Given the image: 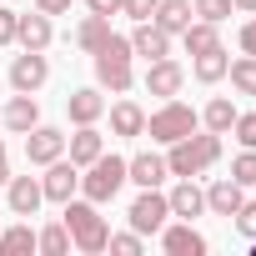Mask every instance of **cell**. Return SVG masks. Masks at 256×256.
I'll return each mask as SVG.
<instances>
[{"label":"cell","instance_id":"ba28073f","mask_svg":"<svg viewBox=\"0 0 256 256\" xmlns=\"http://www.w3.org/2000/svg\"><path fill=\"white\" fill-rule=\"evenodd\" d=\"M46 80H50V60H46V50H20V56L10 60V86H16V90L36 96Z\"/></svg>","mask_w":256,"mask_h":256},{"label":"cell","instance_id":"d4e9b609","mask_svg":"<svg viewBox=\"0 0 256 256\" xmlns=\"http://www.w3.org/2000/svg\"><path fill=\"white\" fill-rule=\"evenodd\" d=\"M106 40H110V16H86V20L76 26V46H80L86 56H96Z\"/></svg>","mask_w":256,"mask_h":256},{"label":"cell","instance_id":"603a6c76","mask_svg":"<svg viewBox=\"0 0 256 256\" xmlns=\"http://www.w3.org/2000/svg\"><path fill=\"white\" fill-rule=\"evenodd\" d=\"M236 100L231 96H211L206 100V110H201V126H206V131H216V136H231V126H236Z\"/></svg>","mask_w":256,"mask_h":256},{"label":"cell","instance_id":"7c38bea8","mask_svg":"<svg viewBox=\"0 0 256 256\" xmlns=\"http://www.w3.org/2000/svg\"><path fill=\"white\" fill-rule=\"evenodd\" d=\"M161 251L166 256H206V236L191 221H166L161 226Z\"/></svg>","mask_w":256,"mask_h":256},{"label":"cell","instance_id":"7402d4cb","mask_svg":"<svg viewBox=\"0 0 256 256\" xmlns=\"http://www.w3.org/2000/svg\"><path fill=\"white\" fill-rule=\"evenodd\" d=\"M191 0H156V10H151V20L166 30V36H181L186 26H191Z\"/></svg>","mask_w":256,"mask_h":256},{"label":"cell","instance_id":"4316f807","mask_svg":"<svg viewBox=\"0 0 256 256\" xmlns=\"http://www.w3.org/2000/svg\"><path fill=\"white\" fill-rule=\"evenodd\" d=\"M181 46H186V56H201V50L221 46V36H216V26H211V20H191V26L181 30Z\"/></svg>","mask_w":256,"mask_h":256},{"label":"cell","instance_id":"8992f818","mask_svg":"<svg viewBox=\"0 0 256 256\" xmlns=\"http://www.w3.org/2000/svg\"><path fill=\"white\" fill-rule=\"evenodd\" d=\"M126 221H131V231H141V236H156V231L171 221V201L161 196V186H146V191L131 201V216H126Z\"/></svg>","mask_w":256,"mask_h":256},{"label":"cell","instance_id":"ab89813d","mask_svg":"<svg viewBox=\"0 0 256 256\" xmlns=\"http://www.w3.org/2000/svg\"><path fill=\"white\" fill-rule=\"evenodd\" d=\"M10 181V151H6V141H0V186Z\"/></svg>","mask_w":256,"mask_h":256},{"label":"cell","instance_id":"74e56055","mask_svg":"<svg viewBox=\"0 0 256 256\" xmlns=\"http://www.w3.org/2000/svg\"><path fill=\"white\" fill-rule=\"evenodd\" d=\"M90 16H120V0H86Z\"/></svg>","mask_w":256,"mask_h":256},{"label":"cell","instance_id":"44dd1931","mask_svg":"<svg viewBox=\"0 0 256 256\" xmlns=\"http://www.w3.org/2000/svg\"><path fill=\"white\" fill-rule=\"evenodd\" d=\"M100 151H106V136L96 131V126H76V136H66V156L76 166H90Z\"/></svg>","mask_w":256,"mask_h":256},{"label":"cell","instance_id":"e575fe53","mask_svg":"<svg viewBox=\"0 0 256 256\" xmlns=\"http://www.w3.org/2000/svg\"><path fill=\"white\" fill-rule=\"evenodd\" d=\"M156 10V0H120V16H131V20H151Z\"/></svg>","mask_w":256,"mask_h":256},{"label":"cell","instance_id":"5bb4252c","mask_svg":"<svg viewBox=\"0 0 256 256\" xmlns=\"http://www.w3.org/2000/svg\"><path fill=\"white\" fill-rule=\"evenodd\" d=\"M131 40V50L141 56V60H161V56H171V36L156 26V20H136V30L126 36Z\"/></svg>","mask_w":256,"mask_h":256},{"label":"cell","instance_id":"836d02e7","mask_svg":"<svg viewBox=\"0 0 256 256\" xmlns=\"http://www.w3.org/2000/svg\"><path fill=\"white\" fill-rule=\"evenodd\" d=\"M236 231H241L246 241H256V201H241V206H236Z\"/></svg>","mask_w":256,"mask_h":256},{"label":"cell","instance_id":"52a82bcc","mask_svg":"<svg viewBox=\"0 0 256 256\" xmlns=\"http://www.w3.org/2000/svg\"><path fill=\"white\" fill-rule=\"evenodd\" d=\"M40 191H46V201H70L76 191H80V166L70 161V156H56L50 166H46V176H40Z\"/></svg>","mask_w":256,"mask_h":256},{"label":"cell","instance_id":"9c48e42d","mask_svg":"<svg viewBox=\"0 0 256 256\" xmlns=\"http://www.w3.org/2000/svg\"><path fill=\"white\" fill-rule=\"evenodd\" d=\"M141 86H146L151 96L171 100V96H181V86H186V70H181L171 56H161V60H146V76H141Z\"/></svg>","mask_w":256,"mask_h":256},{"label":"cell","instance_id":"f546056e","mask_svg":"<svg viewBox=\"0 0 256 256\" xmlns=\"http://www.w3.org/2000/svg\"><path fill=\"white\" fill-rule=\"evenodd\" d=\"M231 181L236 186H256V151L251 146H241V156L231 161Z\"/></svg>","mask_w":256,"mask_h":256},{"label":"cell","instance_id":"3957f363","mask_svg":"<svg viewBox=\"0 0 256 256\" xmlns=\"http://www.w3.org/2000/svg\"><path fill=\"white\" fill-rule=\"evenodd\" d=\"M131 60H136L131 40L110 30V40L90 56V66H96V86H100V90H110V96H126V90L136 86V66H131Z\"/></svg>","mask_w":256,"mask_h":256},{"label":"cell","instance_id":"8d00e7d4","mask_svg":"<svg viewBox=\"0 0 256 256\" xmlns=\"http://www.w3.org/2000/svg\"><path fill=\"white\" fill-rule=\"evenodd\" d=\"M236 40H241V56H256V16L241 26V36H236Z\"/></svg>","mask_w":256,"mask_h":256},{"label":"cell","instance_id":"d6a6232c","mask_svg":"<svg viewBox=\"0 0 256 256\" xmlns=\"http://www.w3.org/2000/svg\"><path fill=\"white\" fill-rule=\"evenodd\" d=\"M231 131H236V141H241V146H251V151H256V110H241Z\"/></svg>","mask_w":256,"mask_h":256},{"label":"cell","instance_id":"60d3db41","mask_svg":"<svg viewBox=\"0 0 256 256\" xmlns=\"http://www.w3.org/2000/svg\"><path fill=\"white\" fill-rule=\"evenodd\" d=\"M231 6H236L241 16H256V0H231Z\"/></svg>","mask_w":256,"mask_h":256},{"label":"cell","instance_id":"2e32d148","mask_svg":"<svg viewBox=\"0 0 256 256\" xmlns=\"http://www.w3.org/2000/svg\"><path fill=\"white\" fill-rule=\"evenodd\" d=\"M106 116H110V136H120V141L146 136V110L136 100H116V106H106Z\"/></svg>","mask_w":256,"mask_h":256},{"label":"cell","instance_id":"484cf974","mask_svg":"<svg viewBox=\"0 0 256 256\" xmlns=\"http://www.w3.org/2000/svg\"><path fill=\"white\" fill-rule=\"evenodd\" d=\"M30 251H36V231H30V221L0 226V256H30Z\"/></svg>","mask_w":256,"mask_h":256},{"label":"cell","instance_id":"cb8c5ba5","mask_svg":"<svg viewBox=\"0 0 256 256\" xmlns=\"http://www.w3.org/2000/svg\"><path fill=\"white\" fill-rule=\"evenodd\" d=\"M226 66H231V56H226L221 46H211V50L191 56V76H196L201 86H216V80H226Z\"/></svg>","mask_w":256,"mask_h":256},{"label":"cell","instance_id":"9a60e30c","mask_svg":"<svg viewBox=\"0 0 256 256\" xmlns=\"http://www.w3.org/2000/svg\"><path fill=\"white\" fill-rule=\"evenodd\" d=\"M166 201H171V216H181V221H191V216L206 211V191L196 186V176H176V186L166 191Z\"/></svg>","mask_w":256,"mask_h":256},{"label":"cell","instance_id":"e0dca14e","mask_svg":"<svg viewBox=\"0 0 256 256\" xmlns=\"http://www.w3.org/2000/svg\"><path fill=\"white\" fill-rule=\"evenodd\" d=\"M66 116H70L76 126H96V120L106 116V96H100L96 86H80V90L66 96Z\"/></svg>","mask_w":256,"mask_h":256},{"label":"cell","instance_id":"d590c367","mask_svg":"<svg viewBox=\"0 0 256 256\" xmlns=\"http://www.w3.org/2000/svg\"><path fill=\"white\" fill-rule=\"evenodd\" d=\"M16 16H20V10L0 6V46H16Z\"/></svg>","mask_w":256,"mask_h":256},{"label":"cell","instance_id":"f35d334b","mask_svg":"<svg viewBox=\"0 0 256 256\" xmlns=\"http://www.w3.org/2000/svg\"><path fill=\"white\" fill-rule=\"evenodd\" d=\"M36 10H46V16H66L70 0H36Z\"/></svg>","mask_w":256,"mask_h":256},{"label":"cell","instance_id":"ac0fdd59","mask_svg":"<svg viewBox=\"0 0 256 256\" xmlns=\"http://www.w3.org/2000/svg\"><path fill=\"white\" fill-rule=\"evenodd\" d=\"M0 116H6V131L26 136L30 126H40V100H36V96H26V90H16V96L6 100V110H0Z\"/></svg>","mask_w":256,"mask_h":256},{"label":"cell","instance_id":"30bf717a","mask_svg":"<svg viewBox=\"0 0 256 256\" xmlns=\"http://www.w3.org/2000/svg\"><path fill=\"white\" fill-rule=\"evenodd\" d=\"M56 156H66V131H56V126H30L26 131V161L30 166H50Z\"/></svg>","mask_w":256,"mask_h":256},{"label":"cell","instance_id":"1f68e13d","mask_svg":"<svg viewBox=\"0 0 256 256\" xmlns=\"http://www.w3.org/2000/svg\"><path fill=\"white\" fill-rule=\"evenodd\" d=\"M141 231H120V236H110L106 241V251H116V256H141Z\"/></svg>","mask_w":256,"mask_h":256},{"label":"cell","instance_id":"83f0119b","mask_svg":"<svg viewBox=\"0 0 256 256\" xmlns=\"http://www.w3.org/2000/svg\"><path fill=\"white\" fill-rule=\"evenodd\" d=\"M36 251H40V256H66V251H70V231H66V221H50L46 231H36Z\"/></svg>","mask_w":256,"mask_h":256},{"label":"cell","instance_id":"6da1fadb","mask_svg":"<svg viewBox=\"0 0 256 256\" xmlns=\"http://www.w3.org/2000/svg\"><path fill=\"white\" fill-rule=\"evenodd\" d=\"M60 221H66V231H70V246H76V251H86V256L106 251L110 226H106V216H100V206H96V201H86V196L60 201Z\"/></svg>","mask_w":256,"mask_h":256},{"label":"cell","instance_id":"f1b7e54d","mask_svg":"<svg viewBox=\"0 0 256 256\" xmlns=\"http://www.w3.org/2000/svg\"><path fill=\"white\" fill-rule=\"evenodd\" d=\"M226 76H231V86H236L241 96H256V56H236V60L226 66Z\"/></svg>","mask_w":256,"mask_h":256},{"label":"cell","instance_id":"4fadbf2b","mask_svg":"<svg viewBox=\"0 0 256 256\" xmlns=\"http://www.w3.org/2000/svg\"><path fill=\"white\" fill-rule=\"evenodd\" d=\"M40 201H46L40 176H10V181H6V206H10V216H36Z\"/></svg>","mask_w":256,"mask_h":256},{"label":"cell","instance_id":"ffe728a7","mask_svg":"<svg viewBox=\"0 0 256 256\" xmlns=\"http://www.w3.org/2000/svg\"><path fill=\"white\" fill-rule=\"evenodd\" d=\"M241 201H246V186H236L231 176H216V181L206 186V211H211V216H236Z\"/></svg>","mask_w":256,"mask_h":256},{"label":"cell","instance_id":"d6986e66","mask_svg":"<svg viewBox=\"0 0 256 256\" xmlns=\"http://www.w3.org/2000/svg\"><path fill=\"white\" fill-rule=\"evenodd\" d=\"M166 156H156V151H141V156H131V161H126V181H136L141 191L146 186H166Z\"/></svg>","mask_w":256,"mask_h":256},{"label":"cell","instance_id":"277c9868","mask_svg":"<svg viewBox=\"0 0 256 256\" xmlns=\"http://www.w3.org/2000/svg\"><path fill=\"white\" fill-rule=\"evenodd\" d=\"M196 126H201V110L171 96V100H161V110H151V116H146V136H151L156 146H171V141L191 136Z\"/></svg>","mask_w":256,"mask_h":256},{"label":"cell","instance_id":"5b68a950","mask_svg":"<svg viewBox=\"0 0 256 256\" xmlns=\"http://www.w3.org/2000/svg\"><path fill=\"white\" fill-rule=\"evenodd\" d=\"M120 186H126V161H120V156H106V151H100L90 166H80V196H86V201L106 206V201L120 196Z\"/></svg>","mask_w":256,"mask_h":256},{"label":"cell","instance_id":"4dcf8cb0","mask_svg":"<svg viewBox=\"0 0 256 256\" xmlns=\"http://www.w3.org/2000/svg\"><path fill=\"white\" fill-rule=\"evenodd\" d=\"M191 10H196V20H211V26H221L236 6H231V0H191Z\"/></svg>","mask_w":256,"mask_h":256},{"label":"cell","instance_id":"7a4b0ae2","mask_svg":"<svg viewBox=\"0 0 256 256\" xmlns=\"http://www.w3.org/2000/svg\"><path fill=\"white\" fill-rule=\"evenodd\" d=\"M216 161H221V136L216 131H201V126H196L191 136H181V141L166 146V171L171 176H201Z\"/></svg>","mask_w":256,"mask_h":256},{"label":"cell","instance_id":"8fae6325","mask_svg":"<svg viewBox=\"0 0 256 256\" xmlns=\"http://www.w3.org/2000/svg\"><path fill=\"white\" fill-rule=\"evenodd\" d=\"M50 40H56V26H50L46 10L16 16V46H20V50H50Z\"/></svg>","mask_w":256,"mask_h":256}]
</instances>
